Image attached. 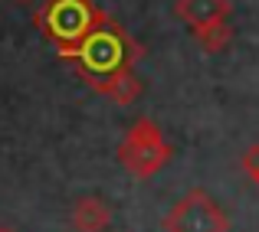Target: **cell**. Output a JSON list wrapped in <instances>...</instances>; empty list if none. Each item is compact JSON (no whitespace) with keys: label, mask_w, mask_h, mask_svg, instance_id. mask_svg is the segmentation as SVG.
Listing matches in <instances>:
<instances>
[{"label":"cell","mask_w":259,"mask_h":232,"mask_svg":"<svg viewBox=\"0 0 259 232\" xmlns=\"http://www.w3.org/2000/svg\"><path fill=\"white\" fill-rule=\"evenodd\" d=\"M164 232H230V222L210 193L190 190L164 216Z\"/></svg>","instance_id":"cell-4"},{"label":"cell","mask_w":259,"mask_h":232,"mask_svg":"<svg viewBox=\"0 0 259 232\" xmlns=\"http://www.w3.org/2000/svg\"><path fill=\"white\" fill-rule=\"evenodd\" d=\"M105 17L92 0H43L33 13L39 33L59 49V56H69L79 43L95 30V23Z\"/></svg>","instance_id":"cell-2"},{"label":"cell","mask_w":259,"mask_h":232,"mask_svg":"<svg viewBox=\"0 0 259 232\" xmlns=\"http://www.w3.org/2000/svg\"><path fill=\"white\" fill-rule=\"evenodd\" d=\"M171 157H174V151H171V144H167V138L161 134V128L148 118L135 121V125L128 128L125 141L118 144V163L132 177H138V180H148V177H154L158 170H164L167 163H171Z\"/></svg>","instance_id":"cell-3"},{"label":"cell","mask_w":259,"mask_h":232,"mask_svg":"<svg viewBox=\"0 0 259 232\" xmlns=\"http://www.w3.org/2000/svg\"><path fill=\"white\" fill-rule=\"evenodd\" d=\"M0 232H13V229H7V226H0Z\"/></svg>","instance_id":"cell-10"},{"label":"cell","mask_w":259,"mask_h":232,"mask_svg":"<svg viewBox=\"0 0 259 232\" xmlns=\"http://www.w3.org/2000/svg\"><path fill=\"white\" fill-rule=\"evenodd\" d=\"M72 229L76 232H108L112 226V206L102 196H79L72 203Z\"/></svg>","instance_id":"cell-5"},{"label":"cell","mask_w":259,"mask_h":232,"mask_svg":"<svg viewBox=\"0 0 259 232\" xmlns=\"http://www.w3.org/2000/svg\"><path fill=\"white\" fill-rule=\"evenodd\" d=\"M243 173L259 187V144H249L246 151H243Z\"/></svg>","instance_id":"cell-9"},{"label":"cell","mask_w":259,"mask_h":232,"mask_svg":"<svg viewBox=\"0 0 259 232\" xmlns=\"http://www.w3.org/2000/svg\"><path fill=\"white\" fill-rule=\"evenodd\" d=\"M17 4H33V0H17Z\"/></svg>","instance_id":"cell-11"},{"label":"cell","mask_w":259,"mask_h":232,"mask_svg":"<svg viewBox=\"0 0 259 232\" xmlns=\"http://www.w3.org/2000/svg\"><path fill=\"white\" fill-rule=\"evenodd\" d=\"M194 39L200 43L203 52L217 56V52H223L230 43H233V23H230V17L213 20V23H203V26H197V30H194Z\"/></svg>","instance_id":"cell-7"},{"label":"cell","mask_w":259,"mask_h":232,"mask_svg":"<svg viewBox=\"0 0 259 232\" xmlns=\"http://www.w3.org/2000/svg\"><path fill=\"white\" fill-rule=\"evenodd\" d=\"M174 13L190 26V30H197V26H203V23H213V20L230 17V0H177Z\"/></svg>","instance_id":"cell-6"},{"label":"cell","mask_w":259,"mask_h":232,"mask_svg":"<svg viewBox=\"0 0 259 232\" xmlns=\"http://www.w3.org/2000/svg\"><path fill=\"white\" fill-rule=\"evenodd\" d=\"M66 59L76 66V72L85 79L89 88H99L102 82L121 76V72H135V66L141 59V46L128 36V30L121 23L102 17L95 23V30Z\"/></svg>","instance_id":"cell-1"},{"label":"cell","mask_w":259,"mask_h":232,"mask_svg":"<svg viewBox=\"0 0 259 232\" xmlns=\"http://www.w3.org/2000/svg\"><path fill=\"white\" fill-rule=\"evenodd\" d=\"M92 92H99V95H105V98H112L115 105H132V101L141 95V79L135 76V72H121V76L102 82L99 88H92Z\"/></svg>","instance_id":"cell-8"}]
</instances>
